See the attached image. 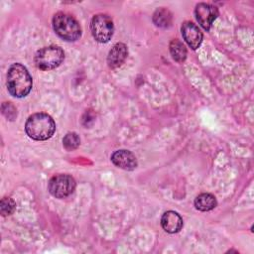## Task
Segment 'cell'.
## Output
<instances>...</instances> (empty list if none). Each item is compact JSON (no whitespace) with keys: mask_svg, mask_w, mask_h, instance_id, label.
<instances>
[{"mask_svg":"<svg viewBox=\"0 0 254 254\" xmlns=\"http://www.w3.org/2000/svg\"><path fill=\"white\" fill-rule=\"evenodd\" d=\"M32 77L21 64H13L7 72V89L14 97H24L32 89Z\"/></svg>","mask_w":254,"mask_h":254,"instance_id":"cell-1","label":"cell"},{"mask_svg":"<svg viewBox=\"0 0 254 254\" xmlns=\"http://www.w3.org/2000/svg\"><path fill=\"white\" fill-rule=\"evenodd\" d=\"M56 130L54 119L47 113L39 112L28 117L25 124L27 135L36 141H45L50 139Z\"/></svg>","mask_w":254,"mask_h":254,"instance_id":"cell-2","label":"cell"},{"mask_svg":"<svg viewBox=\"0 0 254 254\" xmlns=\"http://www.w3.org/2000/svg\"><path fill=\"white\" fill-rule=\"evenodd\" d=\"M53 28L62 39L73 42L80 38L81 29L78 22L69 14L59 12L53 17Z\"/></svg>","mask_w":254,"mask_h":254,"instance_id":"cell-3","label":"cell"},{"mask_svg":"<svg viewBox=\"0 0 254 254\" xmlns=\"http://www.w3.org/2000/svg\"><path fill=\"white\" fill-rule=\"evenodd\" d=\"M64 60V53L59 46H49L39 50L35 56L36 66L42 70H51L59 65Z\"/></svg>","mask_w":254,"mask_h":254,"instance_id":"cell-4","label":"cell"},{"mask_svg":"<svg viewBox=\"0 0 254 254\" xmlns=\"http://www.w3.org/2000/svg\"><path fill=\"white\" fill-rule=\"evenodd\" d=\"M90 30L93 38L97 42L107 43L113 35V22L108 15L97 14L91 19Z\"/></svg>","mask_w":254,"mask_h":254,"instance_id":"cell-5","label":"cell"},{"mask_svg":"<svg viewBox=\"0 0 254 254\" xmlns=\"http://www.w3.org/2000/svg\"><path fill=\"white\" fill-rule=\"evenodd\" d=\"M74 179L66 174H59L51 178L48 189L51 194L57 198H64L71 194L75 189Z\"/></svg>","mask_w":254,"mask_h":254,"instance_id":"cell-6","label":"cell"},{"mask_svg":"<svg viewBox=\"0 0 254 254\" xmlns=\"http://www.w3.org/2000/svg\"><path fill=\"white\" fill-rule=\"evenodd\" d=\"M194 15L199 25L206 31L210 29L218 15L217 8L206 3H198L194 9Z\"/></svg>","mask_w":254,"mask_h":254,"instance_id":"cell-7","label":"cell"},{"mask_svg":"<svg viewBox=\"0 0 254 254\" xmlns=\"http://www.w3.org/2000/svg\"><path fill=\"white\" fill-rule=\"evenodd\" d=\"M181 31L183 38L189 47H190L192 50H196L200 46L203 36L195 24L190 21H186L183 23Z\"/></svg>","mask_w":254,"mask_h":254,"instance_id":"cell-8","label":"cell"},{"mask_svg":"<svg viewBox=\"0 0 254 254\" xmlns=\"http://www.w3.org/2000/svg\"><path fill=\"white\" fill-rule=\"evenodd\" d=\"M112 163L123 170L133 171L137 167L136 157L128 150H118L111 155Z\"/></svg>","mask_w":254,"mask_h":254,"instance_id":"cell-9","label":"cell"},{"mask_svg":"<svg viewBox=\"0 0 254 254\" xmlns=\"http://www.w3.org/2000/svg\"><path fill=\"white\" fill-rule=\"evenodd\" d=\"M161 225L166 232L177 233L183 228V219L178 212L169 210L162 215Z\"/></svg>","mask_w":254,"mask_h":254,"instance_id":"cell-10","label":"cell"},{"mask_svg":"<svg viewBox=\"0 0 254 254\" xmlns=\"http://www.w3.org/2000/svg\"><path fill=\"white\" fill-rule=\"evenodd\" d=\"M128 55V50L126 45L123 43L115 44L108 53L107 64L110 68H116L120 66L126 60Z\"/></svg>","mask_w":254,"mask_h":254,"instance_id":"cell-11","label":"cell"},{"mask_svg":"<svg viewBox=\"0 0 254 254\" xmlns=\"http://www.w3.org/2000/svg\"><path fill=\"white\" fill-rule=\"evenodd\" d=\"M194 206L200 211H208L216 206V198L213 194L203 192L198 194L194 199Z\"/></svg>","mask_w":254,"mask_h":254,"instance_id":"cell-12","label":"cell"},{"mask_svg":"<svg viewBox=\"0 0 254 254\" xmlns=\"http://www.w3.org/2000/svg\"><path fill=\"white\" fill-rule=\"evenodd\" d=\"M172 13L166 8H159L153 14V22L157 27L168 28L172 25Z\"/></svg>","mask_w":254,"mask_h":254,"instance_id":"cell-13","label":"cell"},{"mask_svg":"<svg viewBox=\"0 0 254 254\" xmlns=\"http://www.w3.org/2000/svg\"><path fill=\"white\" fill-rule=\"evenodd\" d=\"M170 53L172 55V58L178 63H183L187 59V49L185 45L178 39H174L171 41Z\"/></svg>","mask_w":254,"mask_h":254,"instance_id":"cell-14","label":"cell"},{"mask_svg":"<svg viewBox=\"0 0 254 254\" xmlns=\"http://www.w3.org/2000/svg\"><path fill=\"white\" fill-rule=\"evenodd\" d=\"M80 144V139L78 135L74 132H68L63 139V145L65 150L73 151L75 150Z\"/></svg>","mask_w":254,"mask_h":254,"instance_id":"cell-15","label":"cell"},{"mask_svg":"<svg viewBox=\"0 0 254 254\" xmlns=\"http://www.w3.org/2000/svg\"><path fill=\"white\" fill-rule=\"evenodd\" d=\"M16 209V202L11 197H3L0 203V212L3 216L12 214Z\"/></svg>","mask_w":254,"mask_h":254,"instance_id":"cell-16","label":"cell"},{"mask_svg":"<svg viewBox=\"0 0 254 254\" xmlns=\"http://www.w3.org/2000/svg\"><path fill=\"white\" fill-rule=\"evenodd\" d=\"M3 106L4 107H6L7 108V111L8 112H6L4 115L9 119V120H14L15 119V117L17 116V110H16V108L10 103V102H4L3 103Z\"/></svg>","mask_w":254,"mask_h":254,"instance_id":"cell-17","label":"cell"}]
</instances>
